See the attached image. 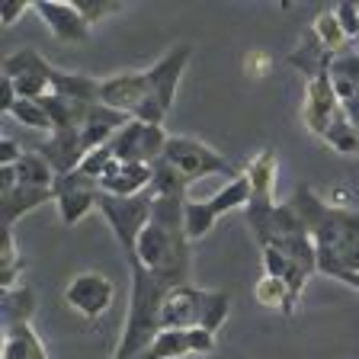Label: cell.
<instances>
[{
  "label": "cell",
  "instance_id": "obj_28",
  "mask_svg": "<svg viewBox=\"0 0 359 359\" xmlns=\"http://www.w3.org/2000/svg\"><path fill=\"white\" fill-rule=\"evenodd\" d=\"M77 4V10H81V16L93 26V22H100V20H106L109 13H116L119 10V4H109V0H74Z\"/></svg>",
  "mask_w": 359,
  "mask_h": 359
},
{
  "label": "cell",
  "instance_id": "obj_17",
  "mask_svg": "<svg viewBox=\"0 0 359 359\" xmlns=\"http://www.w3.org/2000/svg\"><path fill=\"white\" fill-rule=\"evenodd\" d=\"M151 180H154V167L151 164H122V161H112V167L100 180V189L109 196H138L151 187Z\"/></svg>",
  "mask_w": 359,
  "mask_h": 359
},
{
  "label": "cell",
  "instance_id": "obj_15",
  "mask_svg": "<svg viewBox=\"0 0 359 359\" xmlns=\"http://www.w3.org/2000/svg\"><path fill=\"white\" fill-rule=\"evenodd\" d=\"M65 302L83 318H100L112 302V283L103 273H81L65 289Z\"/></svg>",
  "mask_w": 359,
  "mask_h": 359
},
{
  "label": "cell",
  "instance_id": "obj_13",
  "mask_svg": "<svg viewBox=\"0 0 359 359\" xmlns=\"http://www.w3.org/2000/svg\"><path fill=\"white\" fill-rule=\"evenodd\" d=\"M344 112V103L337 97L334 83H330V74L314 77L305 87V106H302V119H305V128L318 138L327 135V128L334 126V119Z\"/></svg>",
  "mask_w": 359,
  "mask_h": 359
},
{
  "label": "cell",
  "instance_id": "obj_9",
  "mask_svg": "<svg viewBox=\"0 0 359 359\" xmlns=\"http://www.w3.org/2000/svg\"><path fill=\"white\" fill-rule=\"evenodd\" d=\"M247 202H250V180H247V173H241L238 180H228L212 199H202V202L187 199V234H189V241L205 238V234L218 224V218H224L234 209H247Z\"/></svg>",
  "mask_w": 359,
  "mask_h": 359
},
{
  "label": "cell",
  "instance_id": "obj_33",
  "mask_svg": "<svg viewBox=\"0 0 359 359\" xmlns=\"http://www.w3.org/2000/svg\"><path fill=\"white\" fill-rule=\"evenodd\" d=\"M344 109H346V116H350V122H353V126H356V132H359V90H356V93H353V97L344 103Z\"/></svg>",
  "mask_w": 359,
  "mask_h": 359
},
{
  "label": "cell",
  "instance_id": "obj_8",
  "mask_svg": "<svg viewBox=\"0 0 359 359\" xmlns=\"http://www.w3.org/2000/svg\"><path fill=\"white\" fill-rule=\"evenodd\" d=\"M164 161L173 164L187 183H196L202 177H212V173H222L228 180H238L244 170H234L228 164V157H222L215 148H209L199 138H187V135H170V142L164 148Z\"/></svg>",
  "mask_w": 359,
  "mask_h": 359
},
{
  "label": "cell",
  "instance_id": "obj_21",
  "mask_svg": "<svg viewBox=\"0 0 359 359\" xmlns=\"http://www.w3.org/2000/svg\"><path fill=\"white\" fill-rule=\"evenodd\" d=\"M0 311H4V327L32 324V314H36V292H32L29 285L7 289L4 292V302H0Z\"/></svg>",
  "mask_w": 359,
  "mask_h": 359
},
{
  "label": "cell",
  "instance_id": "obj_20",
  "mask_svg": "<svg viewBox=\"0 0 359 359\" xmlns=\"http://www.w3.org/2000/svg\"><path fill=\"white\" fill-rule=\"evenodd\" d=\"M0 359H48V350L32 324H16V327H4Z\"/></svg>",
  "mask_w": 359,
  "mask_h": 359
},
{
  "label": "cell",
  "instance_id": "obj_14",
  "mask_svg": "<svg viewBox=\"0 0 359 359\" xmlns=\"http://www.w3.org/2000/svg\"><path fill=\"white\" fill-rule=\"evenodd\" d=\"M39 16L45 20V26L55 32L58 42H71V45H81L90 39V22L81 16L74 0H65V4H55V0H36L32 4Z\"/></svg>",
  "mask_w": 359,
  "mask_h": 359
},
{
  "label": "cell",
  "instance_id": "obj_10",
  "mask_svg": "<svg viewBox=\"0 0 359 359\" xmlns=\"http://www.w3.org/2000/svg\"><path fill=\"white\" fill-rule=\"evenodd\" d=\"M167 142H170V135L164 132V126H148V122L132 119L109 142V151L122 164H151L154 167L157 161L164 157Z\"/></svg>",
  "mask_w": 359,
  "mask_h": 359
},
{
  "label": "cell",
  "instance_id": "obj_31",
  "mask_svg": "<svg viewBox=\"0 0 359 359\" xmlns=\"http://www.w3.org/2000/svg\"><path fill=\"white\" fill-rule=\"evenodd\" d=\"M20 103V93H16V83L10 81V77H4L0 81V109L4 112H13V106Z\"/></svg>",
  "mask_w": 359,
  "mask_h": 359
},
{
  "label": "cell",
  "instance_id": "obj_19",
  "mask_svg": "<svg viewBox=\"0 0 359 359\" xmlns=\"http://www.w3.org/2000/svg\"><path fill=\"white\" fill-rule=\"evenodd\" d=\"M337 55H330L327 48L321 45V39L314 36V29L305 32V39H302V45L295 48V52L289 55V65L299 67L302 74H305V81H314V77H324L330 71V61H334Z\"/></svg>",
  "mask_w": 359,
  "mask_h": 359
},
{
  "label": "cell",
  "instance_id": "obj_1",
  "mask_svg": "<svg viewBox=\"0 0 359 359\" xmlns=\"http://www.w3.org/2000/svg\"><path fill=\"white\" fill-rule=\"evenodd\" d=\"M189 55H193V45L180 42L148 71H128V74L106 77V81H100V103L116 112H126L128 119L164 126Z\"/></svg>",
  "mask_w": 359,
  "mask_h": 359
},
{
  "label": "cell",
  "instance_id": "obj_3",
  "mask_svg": "<svg viewBox=\"0 0 359 359\" xmlns=\"http://www.w3.org/2000/svg\"><path fill=\"white\" fill-rule=\"evenodd\" d=\"M128 269H132V295H128L126 327H122L119 346H116L112 359L144 356L148 346L161 337V311H164L167 295L177 285L189 283L187 276H177V273H154L138 257H128Z\"/></svg>",
  "mask_w": 359,
  "mask_h": 359
},
{
  "label": "cell",
  "instance_id": "obj_23",
  "mask_svg": "<svg viewBox=\"0 0 359 359\" xmlns=\"http://www.w3.org/2000/svg\"><path fill=\"white\" fill-rule=\"evenodd\" d=\"M314 36L321 39V45L327 48L330 55H344L346 52V32L344 26H340V20H337V10H321V16L314 20Z\"/></svg>",
  "mask_w": 359,
  "mask_h": 359
},
{
  "label": "cell",
  "instance_id": "obj_2",
  "mask_svg": "<svg viewBox=\"0 0 359 359\" xmlns=\"http://www.w3.org/2000/svg\"><path fill=\"white\" fill-rule=\"evenodd\" d=\"M289 202L314 238L318 273L334 279L344 273H359V212L327 205L311 187H299Z\"/></svg>",
  "mask_w": 359,
  "mask_h": 359
},
{
  "label": "cell",
  "instance_id": "obj_7",
  "mask_svg": "<svg viewBox=\"0 0 359 359\" xmlns=\"http://www.w3.org/2000/svg\"><path fill=\"white\" fill-rule=\"evenodd\" d=\"M100 212H103V218L109 222L112 234H116V241L122 244V250L128 254H135V244H138V238H142L144 224L151 222V212H154V189H144V193L138 196H109L103 193L100 196Z\"/></svg>",
  "mask_w": 359,
  "mask_h": 359
},
{
  "label": "cell",
  "instance_id": "obj_18",
  "mask_svg": "<svg viewBox=\"0 0 359 359\" xmlns=\"http://www.w3.org/2000/svg\"><path fill=\"white\" fill-rule=\"evenodd\" d=\"M45 202H55L52 189L22 187V183H16V187H7V189H4V196H0V209H4V228H13V224L20 222L26 212L39 209V205H45Z\"/></svg>",
  "mask_w": 359,
  "mask_h": 359
},
{
  "label": "cell",
  "instance_id": "obj_5",
  "mask_svg": "<svg viewBox=\"0 0 359 359\" xmlns=\"http://www.w3.org/2000/svg\"><path fill=\"white\" fill-rule=\"evenodd\" d=\"M231 311V299L228 292H209L196 289L193 283L177 285L167 295L164 311H161V330H187V327H202L218 334Z\"/></svg>",
  "mask_w": 359,
  "mask_h": 359
},
{
  "label": "cell",
  "instance_id": "obj_16",
  "mask_svg": "<svg viewBox=\"0 0 359 359\" xmlns=\"http://www.w3.org/2000/svg\"><path fill=\"white\" fill-rule=\"evenodd\" d=\"M215 350V334L202 327H187V330H161L148 353L138 359H180L189 353H212Z\"/></svg>",
  "mask_w": 359,
  "mask_h": 359
},
{
  "label": "cell",
  "instance_id": "obj_12",
  "mask_svg": "<svg viewBox=\"0 0 359 359\" xmlns=\"http://www.w3.org/2000/svg\"><path fill=\"white\" fill-rule=\"evenodd\" d=\"M55 202H58V215L65 224H77L90 209L100 205V180L87 177L83 170H74V173H65V177H55Z\"/></svg>",
  "mask_w": 359,
  "mask_h": 359
},
{
  "label": "cell",
  "instance_id": "obj_26",
  "mask_svg": "<svg viewBox=\"0 0 359 359\" xmlns=\"http://www.w3.org/2000/svg\"><path fill=\"white\" fill-rule=\"evenodd\" d=\"M16 122H22V126L36 128V132H55V122L52 116L42 109L39 103H32V100H20V103L13 106V112H10Z\"/></svg>",
  "mask_w": 359,
  "mask_h": 359
},
{
  "label": "cell",
  "instance_id": "obj_24",
  "mask_svg": "<svg viewBox=\"0 0 359 359\" xmlns=\"http://www.w3.org/2000/svg\"><path fill=\"white\" fill-rule=\"evenodd\" d=\"M321 142L327 144V148H334L337 154H359V132H356V126L350 122L346 109L334 119V126L327 128V135H324Z\"/></svg>",
  "mask_w": 359,
  "mask_h": 359
},
{
  "label": "cell",
  "instance_id": "obj_34",
  "mask_svg": "<svg viewBox=\"0 0 359 359\" xmlns=\"http://www.w3.org/2000/svg\"><path fill=\"white\" fill-rule=\"evenodd\" d=\"M340 283H346V285H353V289L359 292V273H344V276H337Z\"/></svg>",
  "mask_w": 359,
  "mask_h": 359
},
{
  "label": "cell",
  "instance_id": "obj_6",
  "mask_svg": "<svg viewBox=\"0 0 359 359\" xmlns=\"http://www.w3.org/2000/svg\"><path fill=\"white\" fill-rule=\"evenodd\" d=\"M247 180H250V202L244 209L247 228L254 231L257 244H263L269 234V224L276 215L279 202H276V154L273 151H260L247 167Z\"/></svg>",
  "mask_w": 359,
  "mask_h": 359
},
{
  "label": "cell",
  "instance_id": "obj_25",
  "mask_svg": "<svg viewBox=\"0 0 359 359\" xmlns=\"http://www.w3.org/2000/svg\"><path fill=\"white\" fill-rule=\"evenodd\" d=\"M257 302L266 308H279L283 314H292L295 308H292V292H289V283L285 279H273V276H263L260 283H257Z\"/></svg>",
  "mask_w": 359,
  "mask_h": 359
},
{
  "label": "cell",
  "instance_id": "obj_22",
  "mask_svg": "<svg viewBox=\"0 0 359 359\" xmlns=\"http://www.w3.org/2000/svg\"><path fill=\"white\" fill-rule=\"evenodd\" d=\"M13 170H16V183H22V187H42V189H52L55 177H58L52 170V164L42 154H36V151H22V157L13 164Z\"/></svg>",
  "mask_w": 359,
  "mask_h": 359
},
{
  "label": "cell",
  "instance_id": "obj_27",
  "mask_svg": "<svg viewBox=\"0 0 359 359\" xmlns=\"http://www.w3.org/2000/svg\"><path fill=\"white\" fill-rule=\"evenodd\" d=\"M330 81L334 83H353L359 87V52H344L330 61Z\"/></svg>",
  "mask_w": 359,
  "mask_h": 359
},
{
  "label": "cell",
  "instance_id": "obj_11",
  "mask_svg": "<svg viewBox=\"0 0 359 359\" xmlns=\"http://www.w3.org/2000/svg\"><path fill=\"white\" fill-rule=\"evenodd\" d=\"M52 71L55 65H48L36 48H22L4 61V77L16 83L20 100H32V103L52 93Z\"/></svg>",
  "mask_w": 359,
  "mask_h": 359
},
{
  "label": "cell",
  "instance_id": "obj_29",
  "mask_svg": "<svg viewBox=\"0 0 359 359\" xmlns=\"http://www.w3.org/2000/svg\"><path fill=\"white\" fill-rule=\"evenodd\" d=\"M337 20L344 26L346 39H359V4H337Z\"/></svg>",
  "mask_w": 359,
  "mask_h": 359
},
{
  "label": "cell",
  "instance_id": "obj_4",
  "mask_svg": "<svg viewBox=\"0 0 359 359\" xmlns=\"http://www.w3.org/2000/svg\"><path fill=\"white\" fill-rule=\"evenodd\" d=\"M154 273H177L189 279V234H187V196H157L154 212L144 224L135 254Z\"/></svg>",
  "mask_w": 359,
  "mask_h": 359
},
{
  "label": "cell",
  "instance_id": "obj_30",
  "mask_svg": "<svg viewBox=\"0 0 359 359\" xmlns=\"http://www.w3.org/2000/svg\"><path fill=\"white\" fill-rule=\"evenodd\" d=\"M26 10H29V0H7L4 10H0V22H4V26H13Z\"/></svg>",
  "mask_w": 359,
  "mask_h": 359
},
{
  "label": "cell",
  "instance_id": "obj_32",
  "mask_svg": "<svg viewBox=\"0 0 359 359\" xmlns=\"http://www.w3.org/2000/svg\"><path fill=\"white\" fill-rule=\"evenodd\" d=\"M20 157H22V151L16 148V142H13V138H7V135H4V138H0V167H10V164H16Z\"/></svg>",
  "mask_w": 359,
  "mask_h": 359
}]
</instances>
